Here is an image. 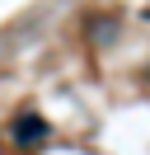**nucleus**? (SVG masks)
I'll use <instances>...</instances> for the list:
<instances>
[{"label":"nucleus","mask_w":150,"mask_h":155,"mask_svg":"<svg viewBox=\"0 0 150 155\" xmlns=\"http://www.w3.org/2000/svg\"><path fill=\"white\" fill-rule=\"evenodd\" d=\"M9 136H14V146H38V141L47 136V122H42L38 113H19V117H14V132H9Z\"/></svg>","instance_id":"obj_1"}]
</instances>
